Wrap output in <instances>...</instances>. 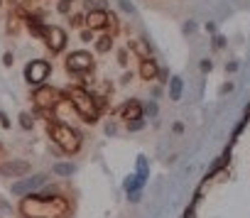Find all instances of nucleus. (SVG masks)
<instances>
[{
    "label": "nucleus",
    "instance_id": "3",
    "mask_svg": "<svg viewBox=\"0 0 250 218\" xmlns=\"http://www.w3.org/2000/svg\"><path fill=\"white\" fill-rule=\"evenodd\" d=\"M69 100L74 103L76 113H79L83 120L93 123V120L98 118V108H96V100L91 98V93H88V91H83V88H71V91H69Z\"/></svg>",
    "mask_w": 250,
    "mask_h": 218
},
{
    "label": "nucleus",
    "instance_id": "12",
    "mask_svg": "<svg viewBox=\"0 0 250 218\" xmlns=\"http://www.w3.org/2000/svg\"><path fill=\"white\" fill-rule=\"evenodd\" d=\"M155 74H157L155 61H150V59H147V61H143V64H140V76H143V79H147V81H150V79H155Z\"/></svg>",
    "mask_w": 250,
    "mask_h": 218
},
{
    "label": "nucleus",
    "instance_id": "2",
    "mask_svg": "<svg viewBox=\"0 0 250 218\" xmlns=\"http://www.w3.org/2000/svg\"><path fill=\"white\" fill-rule=\"evenodd\" d=\"M49 138L66 152V155H74L81 150V138L74 128L64 125V123H49Z\"/></svg>",
    "mask_w": 250,
    "mask_h": 218
},
{
    "label": "nucleus",
    "instance_id": "16",
    "mask_svg": "<svg viewBox=\"0 0 250 218\" xmlns=\"http://www.w3.org/2000/svg\"><path fill=\"white\" fill-rule=\"evenodd\" d=\"M86 5H88V8H98V10H101L105 3H103V0H86Z\"/></svg>",
    "mask_w": 250,
    "mask_h": 218
},
{
    "label": "nucleus",
    "instance_id": "5",
    "mask_svg": "<svg viewBox=\"0 0 250 218\" xmlns=\"http://www.w3.org/2000/svg\"><path fill=\"white\" fill-rule=\"evenodd\" d=\"M47 76H49V64H47V61H30V64H27L25 79H27L30 83H42Z\"/></svg>",
    "mask_w": 250,
    "mask_h": 218
},
{
    "label": "nucleus",
    "instance_id": "4",
    "mask_svg": "<svg viewBox=\"0 0 250 218\" xmlns=\"http://www.w3.org/2000/svg\"><path fill=\"white\" fill-rule=\"evenodd\" d=\"M66 66H69V71H91L93 69V57L88 52H74V54H69Z\"/></svg>",
    "mask_w": 250,
    "mask_h": 218
},
{
    "label": "nucleus",
    "instance_id": "17",
    "mask_svg": "<svg viewBox=\"0 0 250 218\" xmlns=\"http://www.w3.org/2000/svg\"><path fill=\"white\" fill-rule=\"evenodd\" d=\"M108 47H110V40H108V37H103V40H98V49H101V52H105Z\"/></svg>",
    "mask_w": 250,
    "mask_h": 218
},
{
    "label": "nucleus",
    "instance_id": "13",
    "mask_svg": "<svg viewBox=\"0 0 250 218\" xmlns=\"http://www.w3.org/2000/svg\"><path fill=\"white\" fill-rule=\"evenodd\" d=\"M138 169H140V172H138L135 181H138V186H143V184L147 181V159H145V157L138 159Z\"/></svg>",
    "mask_w": 250,
    "mask_h": 218
},
{
    "label": "nucleus",
    "instance_id": "10",
    "mask_svg": "<svg viewBox=\"0 0 250 218\" xmlns=\"http://www.w3.org/2000/svg\"><path fill=\"white\" fill-rule=\"evenodd\" d=\"M105 22H108V18H105V13H101V10H93V13H88V18H86V25H88L91 30H101V27H105Z\"/></svg>",
    "mask_w": 250,
    "mask_h": 218
},
{
    "label": "nucleus",
    "instance_id": "14",
    "mask_svg": "<svg viewBox=\"0 0 250 218\" xmlns=\"http://www.w3.org/2000/svg\"><path fill=\"white\" fill-rule=\"evenodd\" d=\"M169 86H172V98H174V100H177V98H179V96H182V81H179V79H177V76H174V79H172V83H169Z\"/></svg>",
    "mask_w": 250,
    "mask_h": 218
},
{
    "label": "nucleus",
    "instance_id": "1",
    "mask_svg": "<svg viewBox=\"0 0 250 218\" xmlns=\"http://www.w3.org/2000/svg\"><path fill=\"white\" fill-rule=\"evenodd\" d=\"M27 218H62L69 211V203L62 196H27L20 206Z\"/></svg>",
    "mask_w": 250,
    "mask_h": 218
},
{
    "label": "nucleus",
    "instance_id": "6",
    "mask_svg": "<svg viewBox=\"0 0 250 218\" xmlns=\"http://www.w3.org/2000/svg\"><path fill=\"white\" fill-rule=\"evenodd\" d=\"M40 35L47 40V44H49L52 52H59V49L64 47V42H66V35H64L62 30H57V27H47V30L40 32Z\"/></svg>",
    "mask_w": 250,
    "mask_h": 218
},
{
    "label": "nucleus",
    "instance_id": "9",
    "mask_svg": "<svg viewBox=\"0 0 250 218\" xmlns=\"http://www.w3.org/2000/svg\"><path fill=\"white\" fill-rule=\"evenodd\" d=\"M123 118L128 120V123H135V120L140 118V103H138V100H128V103H125Z\"/></svg>",
    "mask_w": 250,
    "mask_h": 218
},
{
    "label": "nucleus",
    "instance_id": "15",
    "mask_svg": "<svg viewBox=\"0 0 250 218\" xmlns=\"http://www.w3.org/2000/svg\"><path fill=\"white\" fill-rule=\"evenodd\" d=\"M54 169H57V174H71V172H74L71 164H57Z\"/></svg>",
    "mask_w": 250,
    "mask_h": 218
},
{
    "label": "nucleus",
    "instance_id": "8",
    "mask_svg": "<svg viewBox=\"0 0 250 218\" xmlns=\"http://www.w3.org/2000/svg\"><path fill=\"white\" fill-rule=\"evenodd\" d=\"M47 179L42 177V174H37V177H30V179H22V181H18L15 186H13V191L15 194H30V191H35L37 186H42Z\"/></svg>",
    "mask_w": 250,
    "mask_h": 218
},
{
    "label": "nucleus",
    "instance_id": "7",
    "mask_svg": "<svg viewBox=\"0 0 250 218\" xmlns=\"http://www.w3.org/2000/svg\"><path fill=\"white\" fill-rule=\"evenodd\" d=\"M35 100H37V105H42V108H54V105L62 100V96H59L57 88H42V91L35 93Z\"/></svg>",
    "mask_w": 250,
    "mask_h": 218
},
{
    "label": "nucleus",
    "instance_id": "11",
    "mask_svg": "<svg viewBox=\"0 0 250 218\" xmlns=\"http://www.w3.org/2000/svg\"><path fill=\"white\" fill-rule=\"evenodd\" d=\"M0 172H3L5 177H13V174H25L27 172V162H8L0 167Z\"/></svg>",
    "mask_w": 250,
    "mask_h": 218
}]
</instances>
